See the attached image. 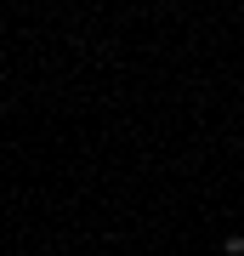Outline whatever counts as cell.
Listing matches in <instances>:
<instances>
[{"mask_svg":"<svg viewBox=\"0 0 244 256\" xmlns=\"http://www.w3.org/2000/svg\"><path fill=\"white\" fill-rule=\"evenodd\" d=\"M227 256H244V234H227V245H222Z\"/></svg>","mask_w":244,"mask_h":256,"instance_id":"6da1fadb","label":"cell"}]
</instances>
